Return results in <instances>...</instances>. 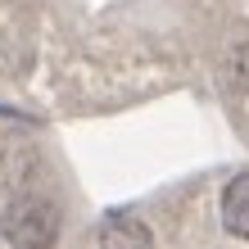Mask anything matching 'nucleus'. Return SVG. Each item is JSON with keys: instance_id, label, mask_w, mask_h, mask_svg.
I'll return each instance as SVG.
<instances>
[{"instance_id": "f257e3e1", "label": "nucleus", "mask_w": 249, "mask_h": 249, "mask_svg": "<svg viewBox=\"0 0 249 249\" xmlns=\"http://www.w3.org/2000/svg\"><path fill=\"white\" fill-rule=\"evenodd\" d=\"M0 236L14 249H46L59 240V209L50 199H36V195H23L14 199L5 217H0Z\"/></svg>"}, {"instance_id": "f03ea898", "label": "nucleus", "mask_w": 249, "mask_h": 249, "mask_svg": "<svg viewBox=\"0 0 249 249\" xmlns=\"http://www.w3.org/2000/svg\"><path fill=\"white\" fill-rule=\"evenodd\" d=\"M91 240L95 245H109V249H150L154 231L145 227L141 217H131V213H113L109 222H100L91 231Z\"/></svg>"}, {"instance_id": "7ed1b4c3", "label": "nucleus", "mask_w": 249, "mask_h": 249, "mask_svg": "<svg viewBox=\"0 0 249 249\" xmlns=\"http://www.w3.org/2000/svg\"><path fill=\"white\" fill-rule=\"evenodd\" d=\"M222 227L236 240H249V172L231 177L222 190Z\"/></svg>"}, {"instance_id": "20e7f679", "label": "nucleus", "mask_w": 249, "mask_h": 249, "mask_svg": "<svg viewBox=\"0 0 249 249\" xmlns=\"http://www.w3.org/2000/svg\"><path fill=\"white\" fill-rule=\"evenodd\" d=\"M227 82L236 86L240 95H249V46H236L227 54Z\"/></svg>"}]
</instances>
